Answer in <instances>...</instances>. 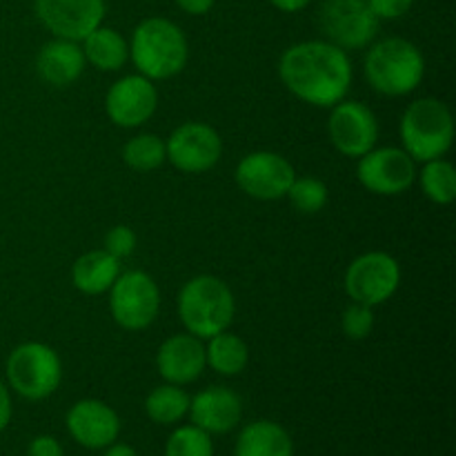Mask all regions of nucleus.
<instances>
[{"label":"nucleus","mask_w":456,"mask_h":456,"mask_svg":"<svg viewBox=\"0 0 456 456\" xmlns=\"http://www.w3.org/2000/svg\"><path fill=\"white\" fill-rule=\"evenodd\" d=\"M205 356H208V365L221 377H239L249 361V347L239 334L218 332L208 338L205 346Z\"/></svg>","instance_id":"5701e85b"},{"label":"nucleus","mask_w":456,"mask_h":456,"mask_svg":"<svg viewBox=\"0 0 456 456\" xmlns=\"http://www.w3.org/2000/svg\"><path fill=\"white\" fill-rule=\"evenodd\" d=\"M120 274V261L105 249H92L78 256L71 267V283L87 297L110 292Z\"/></svg>","instance_id":"412c9836"},{"label":"nucleus","mask_w":456,"mask_h":456,"mask_svg":"<svg viewBox=\"0 0 456 456\" xmlns=\"http://www.w3.org/2000/svg\"><path fill=\"white\" fill-rule=\"evenodd\" d=\"M102 456H141V454H138L129 444H118V441H114L111 445H107L105 454Z\"/></svg>","instance_id":"c9c22d12"},{"label":"nucleus","mask_w":456,"mask_h":456,"mask_svg":"<svg viewBox=\"0 0 456 456\" xmlns=\"http://www.w3.org/2000/svg\"><path fill=\"white\" fill-rule=\"evenodd\" d=\"M80 43L87 65L101 71H118L129 61V43L111 27H96Z\"/></svg>","instance_id":"4be33fe9"},{"label":"nucleus","mask_w":456,"mask_h":456,"mask_svg":"<svg viewBox=\"0 0 456 456\" xmlns=\"http://www.w3.org/2000/svg\"><path fill=\"white\" fill-rule=\"evenodd\" d=\"M105 252H110L111 256L123 261V258H129L136 249V232L127 225H116L107 232L105 236Z\"/></svg>","instance_id":"c756f323"},{"label":"nucleus","mask_w":456,"mask_h":456,"mask_svg":"<svg viewBox=\"0 0 456 456\" xmlns=\"http://www.w3.org/2000/svg\"><path fill=\"white\" fill-rule=\"evenodd\" d=\"M123 160L134 172H154L167 160L165 141L156 134H138L125 142Z\"/></svg>","instance_id":"a878e982"},{"label":"nucleus","mask_w":456,"mask_h":456,"mask_svg":"<svg viewBox=\"0 0 456 456\" xmlns=\"http://www.w3.org/2000/svg\"><path fill=\"white\" fill-rule=\"evenodd\" d=\"M403 150L414 163L444 159L454 142V118L450 107L435 96L419 98L405 107L399 125Z\"/></svg>","instance_id":"39448f33"},{"label":"nucleus","mask_w":456,"mask_h":456,"mask_svg":"<svg viewBox=\"0 0 456 456\" xmlns=\"http://www.w3.org/2000/svg\"><path fill=\"white\" fill-rule=\"evenodd\" d=\"M401 288V265L387 252H365L347 265L343 289L350 301L377 307L390 301Z\"/></svg>","instance_id":"6e6552de"},{"label":"nucleus","mask_w":456,"mask_h":456,"mask_svg":"<svg viewBox=\"0 0 456 456\" xmlns=\"http://www.w3.org/2000/svg\"><path fill=\"white\" fill-rule=\"evenodd\" d=\"M236 314V301L230 285L214 274H199L178 292V316L185 332L208 341L230 330Z\"/></svg>","instance_id":"20e7f679"},{"label":"nucleus","mask_w":456,"mask_h":456,"mask_svg":"<svg viewBox=\"0 0 456 456\" xmlns=\"http://www.w3.org/2000/svg\"><path fill=\"white\" fill-rule=\"evenodd\" d=\"M165 456H214L212 435L196 426H181L169 435Z\"/></svg>","instance_id":"cd10ccee"},{"label":"nucleus","mask_w":456,"mask_h":456,"mask_svg":"<svg viewBox=\"0 0 456 456\" xmlns=\"http://www.w3.org/2000/svg\"><path fill=\"white\" fill-rule=\"evenodd\" d=\"M356 160V178L377 196L405 194L417 181V163L403 147H372Z\"/></svg>","instance_id":"9b49d317"},{"label":"nucleus","mask_w":456,"mask_h":456,"mask_svg":"<svg viewBox=\"0 0 456 456\" xmlns=\"http://www.w3.org/2000/svg\"><path fill=\"white\" fill-rule=\"evenodd\" d=\"M328 136L338 154L361 159L377 147L379 120L368 105L343 98L341 102L330 107Z\"/></svg>","instance_id":"ddd939ff"},{"label":"nucleus","mask_w":456,"mask_h":456,"mask_svg":"<svg viewBox=\"0 0 456 456\" xmlns=\"http://www.w3.org/2000/svg\"><path fill=\"white\" fill-rule=\"evenodd\" d=\"M167 160L183 174H205L223 156V138L212 125L187 120L178 125L165 141Z\"/></svg>","instance_id":"9d476101"},{"label":"nucleus","mask_w":456,"mask_h":456,"mask_svg":"<svg viewBox=\"0 0 456 456\" xmlns=\"http://www.w3.org/2000/svg\"><path fill=\"white\" fill-rule=\"evenodd\" d=\"M285 199L289 200L297 212L301 214H319L328 205L330 190L321 178L314 176H297L289 185Z\"/></svg>","instance_id":"bb28decb"},{"label":"nucleus","mask_w":456,"mask_h":456,"mask_svg":"<svg viewBox=\"0 0 456 456\" xmlns=\"http://www.w3.org/2000/svg\"><path fill=\"white\" fill-rule=\"evenodd\" d=\"M270 3H272V7H276L279 12L297 13V12H303V9H305L312 0H270Z\"/></svg>","instance_id":"f704fd0d"},{"label":"nucleus","mask_w":456,"mask_h":456,"mask_svg":"<svg viewBox=\"0 0 456 456\" xmlns=\"http://www.w3.org/2000/svg\"><path fill=\"white\" fill-rule=\"evenodd\" d=\"M325 40L341 49H363L377 38L381 20L368 0H323L319 12Z\"/></svg>","instance_id":"1a4fd4ad"},{"label":"nucleus","mask_w":456,"mask_h":456,"mask_svg":"<svg viewBox=\"0 0 456 456\" xmlns=\"http://www.w3.org/2000/svg\"><path fill=\"white\" fill-rule=\"evenodd\" d=\"M341 330L350 341H363V338H368L374 330V307L352 301L343 310Z\"/></svg>","instance_id":"c85d7f7f"},{"label":"nucleus","mask_w":456,"mask_h":456,"mask_svg":"<svg viewBox=\"0 0 456 456\" xmlns=\"http://www.w3.org/2000/svg\"><path fill=\"white\" fill-rule=\"evenodd\" d=\"M67 432L87 450H105L120 435V419L111 405L98 399L76 401L65 417Z\"/></svg>","instance_id":"dca6fc26"},{"label":"nucleus","mask_w":456,"mask_h":456,"mask_svg":"<svg viewBox=\"0 0 456 456\" xmlns=\"http://www.w3.org/2000/svg\"><path fill=\"white\" fill-rule=\"evenodd\" d=\"M190 401V395L183 390V386L163 383L147 395L145 414L150 417V421L159 423V426H174L187 417Z\"/></svg>","instance_id":"b1692460"},{"label":"nucleus","mask_w":456,"mask_h":456,"mask_svg":"<svg viewBox=\"0 0 456 456\" xmlns=\"http://www.w3.org/2000/svg\"><path fill=\"white\" fill-rule=\"evenodd\" d=\"M7 386L27 401L52 396L62 383V361L52 346L40 341L20 343L7 356Z\"/></svg>","instance_id":"423d86ee"},{"label":"nucleus","mask_w":456,"mask_h":456,"mask_svg":"<svg viewBox=\"0 0 456 456\" xmlns=\"http://www.w3.org/2000/svg\"><path fill=\"white\" fill-rule=\"evenodd\" d=\"M191 426L200 428L208 435H225L232 432L243 419V403L234 390L223 386H212L200 390L190 401Z\"/></svg>","instance_id":"a211bd4d"},{"label":"nucleus","mask_w":456,"mask_h":456,"mask_svg":"<svg viewBox=\"0 0 456 456\" xmlns=\"http://www.w3.org/2000/svg\"><path fill=\"white\" fill-rule=\"evenodd\" d=\"M129 58L138 74L150 80H167L181 74L190 61V43L176 22L163 16L145 18L129 40Z\"/></svg>","instance_id":"f03ea898"},{"label":"nucleus","mask_w":456,"mask_h":456,"mask_svg":"<svg viewBox=\"0 0 456 456\" xmlns=\"http://www.w3.org/2000/svg\"><path fill=\"white\" fill-rule=\"evenodd\" d=\"M27 456H65V452H62V445L58 444V439L49 435H40L29 444Z\"/></svg>","instance_id":"2f4dec72"},{"label":"nucleus","mask_w":456,"mask_h":456,"mask_svg":"<svg viewBox=\"0 0 456 456\" xmlns=\"http://www.w3.org/2000/svg\"><path fill=\"white\" fill-rule=\"evenodd\" d=\"M421 190L428 200L435 205H450L456 199V169L450 160L435 159L423 163L421 174Z\"/></svg>","instance_id":"393cba45"},{"label":"nucleus","mask_w":456,"mask_h":456,"mask_svg":"<svg viewBox=\"0 0 456 456\" xmlns=\"http://www.w3.org/2000/svg\"><path fill=\"white\" fill-rule=\"evenodd\" d=\"M87 61L80 43L65 38H53L40 47L36 56V71L52 87H69L83 76Z\"/></svg>","instance_id":"6ab92c4d"},{"label":"nucleus","mask_w":456,"mask_h":456,"mask_svg":"<svg viewBox=\"0 0 456 456\" xmlns=\"http://www.w3.org/2000/svg\"><path fill=\"white\" fill-rule=\"evenodd\" d=\"M368 4L379 20H396L412 9L414 0H368Z\"/></svg>","instance_id":"7c9ffc66"},{"label":"nucleus","mask_w":456,"mask_h":456,"mask_svg":"<svg viewBox=\"0 0 456 456\" xmlns=\"http://www.w3.org/2000/svg\"><path fill=\"white\" fill-rule=\"evenodd\" d=\"M294 178H297L294 165L285 156L267 150L243 156L234 169L239 190L256 200L285 199Z\"/></svg>","instance_id":"f8f14e48"},{"label":"nucleus","mask_w":456,"mask_h":456,"mask_svg":"<svg viewBox=\"0 0 456 456\" xmlns=\"http://www.w3.org/2000/svg\"><path fill=\"white\" fill-rule=\"evenodd\" d=\"M205 368H208V356H205L203 338L190 332L172 334L160 343L156 352V370L165 383L190 386L199 381Z\"/></svg>","instance_id":"f3484780"},{"label":"nucleus","mask_w":456,"mask_h":456,"mask_svg":"<svg viewBox=\"0 0 456 456\" xmlns=\"http://www.w3.org/2000/svg\"><path fill=\"white\" fill-rule=\"evenodd\" d=\"M105 0H36V16L53 38L80 40L105 20Z\"/></svg>","instance_id":"2eb2a0df"},{"label":"nucleus","mask_w":456,"mask_h":456,"mask_svg":"<svg viewBox=\"0 0 456 456\" xmlns=\"http://www.w3.org/2000/svg\"><path fill=\"white\" fill-rule=\"evenodd\" d=\"M13 405H12V395H9V386L0 379V432L7 430V426L12 423Z\"/></svg>","instance_id":"473e14b6"},{"label":"nucleus","mask_w":456,"mask_h":456,"mask_svg":"<svg viewBox=\"0 0 456 456\" xmlns=\"http://www.w3.org/2000/svg\"><path fill=\"white\" fill-rule=\"evenodd\" d=\"M363 71L374 92L390 98L408 96L423 83L426 58L412 40L392 36L368 49Z\"/></svg>","instance_id":"7ed1b4c3"},{"label":"nucleus","mask_w":456,"mask_h":456,"mask_svg":"<svg viewBox=\"0 0 456 456\" xmlns=\"http://www.w3.org/2000/svg\"><path fill=\"white\" fill-rule=\"evenodd\" d=\"M279 76L298 101L330 110L347 96L354 69L346 49L330 40H303L285 49Z\"/></svg>","instance_id":"f257e3e1"},{"label":"nucleus","mask_w":456,"mask_h":456,"mask_svg":"<svg viewBox=\"0 0 456 456\" xmlns=\"http://www.w3.org/2000/svg\"><path fill=\"white\" fill-rule=\"evenodd\" d=\"M234 456H294V441L283 426L261 419L240 430Z\"/></svg>","instance_id":"aec40b11"},{"label":"nucleus","mask_w":456,"mask_h":456,"mask_svg":"<svg viewBox=\"0 0 456 456\" xmlns=\"http://www.w3.org/2000/svg\"><path fill=\"white\" fill-rule=\"evenodd\" d=\"M110 312L118 328L127 332L147 330L160 312V288L147 272H120L110 288Z\"/></svg>","instance_id":"0eeeda50"},{"label":"nucleus","mask_w":456,"mask_h":456,"mask_svg":"<svg viewBox=\"0 0 456 456\" xmlns=\"http://www.w3.org/2000/svg\"><path fill=\"white\" fill-rule=\"evenodd\" d=\"M159 110V89L142 74H129L110 85L105 94L107 118L123 129L145 125Z\"/></svg>","instance_id":"4468645a"},{"label":"nucleus","mask_w":456,"mask_h":456,"mask_svg":"<svg viewBox=\"0 0 456 456\" xmlns=\"http://www.w3.org/2000/svg\"><path fill=\"white\" fill-rule=\"evenodd\" d=\"M214 3L216 0H176L178 7L190 16H205L208 12H212Z\"/></svg>","instance_id":"72a5a7b5"}]
</instances>
